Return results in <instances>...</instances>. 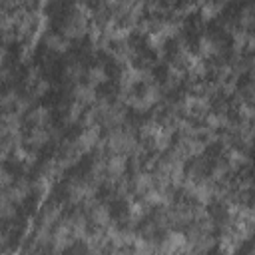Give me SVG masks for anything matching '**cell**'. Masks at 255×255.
<instances>
[{"label": "cell", "mask_w": 255, "mask_h": 255, "mask_svg": "<svg viewBox=\"0 0 255 255\" xmlns=\"http://www.w3.org/2000/svg\"><path fill=\"white\" fill-rule=\"evenodd\" d=\"M104 80H106V72H104V68L96 66V68L90 70V84H92V86H94V84H100V82H104Z\"/></svg>", "instance_id": "3957f363"}, {"label": "cell", "mask_w": 255, "mask_h": 255, "mask_svg": "<svg viewBox=\"0 0 255 255\" xmlns=\"http://www.w3.org/2000/svg\"><path fill=\"white\" fill-rule=\"evenodd\" d=\"M219 46L211 40V38H203L201 40V52H203V56H213V54H217L219 50H217Z\"/></svg>", "instance_id": "7a4b0ae2"}, {"label": "cell", "mask_w": 255, "mask_h": 255, "mask_svg": "<svg viewBox=\"0 0 255 255\" xmlns=\"http://www.w3.org/2000/svg\"><path fill=\"white\" fill-rule=\"evenodd\" d=\"M86 32V16H82V14H72V18L68 20V24H66V36H82Z\"/></svg>", "instance_id": "6da1fadb"}]
</instances>
